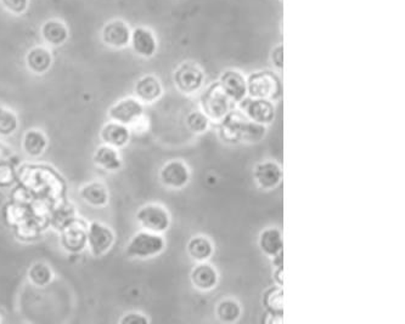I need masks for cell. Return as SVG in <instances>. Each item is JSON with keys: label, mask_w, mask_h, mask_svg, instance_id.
Instances as JSON below:
<instances>
[{"label": "cell", "mask_w": 405, "mask_h": 324, "mask_svg": "<svg viewBox=\"0 0 405 324\" xmlns=\"http://www.w3.org/2000/svg\"><path fill=\"white\" fill-rule=\"evenodd\" d=\"M26 64L31 72L36 74H44L50 69L53 64V55L50 50L44 46H36L28 51Z\"/></svg>", "instance_id": "21"}, {"label": "cell", "mask_w": 405, "mask_h": 324, "mask_svg": "<svg viewBox=\"0 0 405 324\" xmlns=\"http://www.w3.org/2000/svg\"><path fill=\"white\" fill-rule=\"evenodd\" d=\"M15 170L8 162H0V188H11L15 183Z\"/></svg>", "instance_id": "30"}, {"label": "cell", "mask_w": 405, "mask_h": 324, "mask_svg": "<svg viewBox=\"0 0 405 324\" xmlns=\"http://www.w3.org/2000/svg\"><path fill=\"white\" fill-rule=\"evenodd\" d=\"M166 249V239L161 233L142 230L135 233L125 248V255L132 259H150Z\"/></svg>", "instance_id": "3"}, {"label": "cell", "mask_w": 405, "mask_h": 324, "mask_svg": "<svg viewBox=\"0 0 405 324\" xmlns=\"http://www.w3.org/2000/svg\"><path fill=\"white\" fill-rule=\"evenodd\" d=\"M53 277H54V274L50 267L43 262H36L28 269V279L36 287L49 286L53 281Z\"/></svg>", "instance_id": "27"}, {"label": "cell", "mask_w": 405, "mask_h": 324, "mask_svg": "<svg viewBox=\"0 0 405 324\" xmlns=\"http://www.w3.org/2000/svg\"><path fill=\"white\" fill-rule=\"evenodd\" d=\"M219 84L234 104H240L247 96V84L244 74L236 69H228L219 78Z\"/></svg>", "instance_id": "13"}, {"label": "cell", "mask_w": 405, "mask_h": 324, "mask_svg": "<svg viewBox=\"0 0 405 324\" xmlns=\"http://www.w3.org/2000/svg\"><path fill=\"white\" fill-rule=\"evenodd\" d=\"M137 221L142 229L155 233H165L171 227V214L160 204H146L137 211Z\"/></svg>", "instance_id": "4"}, {"label": "cell", "mask_w": 405, "mask_h": 324, "mask_svg": "<svg viewBox=\"0 0 405 324\" xmlns=\"http://www.w3.org/2000/svg\"><path fill=\"white\" fill-rule=\"evenodd\" d=\"M130 44L137 55L150 59L156 54L158 43L151 29L146 27H137L132 32Z\"/></svg>", "instance_id": "14"}, {"label": "cell", "mask_w": 405, "mask_h": 324, "mask_svg": "<svg viewBox=\"0 0 405 324\" xmlns=\"http://www.w3.org/2000/svg\"><path fill=\"white\" fill-rule=\"evenodd\" d=\"M186 251L193 261L203 262L212 258L214 254V246L210 238L198 234L190 238L186 246Z\"/></svg>", "instance_id": "22"}, {"label": "cell", "mask_w": 405, "mask_h": 324, "mask_svg": "<svg viewBox=\"0 0 405 324\" xmlns=\"http://www.w3.org/2000/svg\"><path fill=\"white\" fill-rule=\"evenodd\" d=\"M121 324H148L150 323V320L146 315H144L143 312H138V311H132L123 315V317L120 320Z\"/></svg>", "instance_id": "32"}, {"label": "cell", "mask_w": 405, "mask_h": 324, "mask_svg": "<svg viewBox=\"0 0 405 324\" xmlns=\"http://www.w3.org/2000/svg\"><path fill=\"white\" fill-rule=\"evenodd\" d=\"M191 178L189 167L183 160L167 162L160 170V180L163 186L171 190H181L188 186Z\"/></svg>", "instance_id": "9"}, {"label": "cell", "mask_w": 405, "mask_h": 324, "mask_svg": "<svg viewBox=\"0 0 405 324\" xmlns=\"http://www.w3.org/2000/svg\"><path fill=\"white\" fill-rule=\"evenodd\" d=\"M254 178L258 188L264 191H272L282 181V170L277 162L264 160L254 167Z\"/></svg>", "instance_id": "11"}, {"label": "cell", "mask_w": 405, "mask_h": 324, "mask_svg": "<svg viewBox=\"0 0 405 324\" xmlns=\"http://www.w3.org/2000/svg\"><path fill=\"white\" fill-rule=\"evenodd\" d=\"M19 128V119L14 112L0 107V136H10Z\"/></svg>", "instance_id": "29"}, {"label": "cell", "mask_w": 405, "mask_h": 324, "mask_svg": "<svg viewBox=\"0 0 405 324\" xmlns=\"http://www.w3.org/2000/svg\"><path fill=\"white\" fill-rule=\"evenodd\" d=\"M190 279L193 287L201 290V292H210L218 286L219 281V274L211 264L207 261L198 262V265L193 267Z\"/></svg>", "instance_id": "15"}, {"label": "cell", "mask_w": 405, "mask_h": 324, "mask_svg": "<svg viewBox=\"0 0 405 324\" xmlns=\"http://www.w3.org/2000/svg\"><path fill=\"white\" fill-rule=\"evenodd\" d=\"M130 37H132L130 27L128 23L122 20H112L102 28V41L107 46L115 49H123L130 44Z\"/></svg>", "instance_id": "12"}, {"label": "cell", "mask_w": 405, "mask_h": 324, "mask_svg": "<svg viewBox=\"0 0 405 324\" xmlns=\"http://www.w3.org/2000/svg\"><path fill=\"white\" fill-rule=\"evenodd\" d=\"M88 226L78 221L71 220L69 224L61 229L60 243L64 251L69 253H79L87 247Z\"/></svg>", "instance_id": "10"}, {"label": "cell", "mask_w": 405, "mask_h": 324, "mask_svg": "<svg viewBox=\"0 0 405 324\" xmlns=\"http://www.w3.org/2000/svg\"><path fill=\"white\" fill-rule=\"evenodd\" d=\"M115 243V233L107 225L92 221L88 225L87 246L92 256L105 255Z\"/></svg>", "instance_id": "7"}, {"label": "cell", "mask_w": 405, "mask_h": 324, "mask_svg": "<svg viewBox=\"0 0 405 324\" xmlns=\"http://www.w3.org/2000/svg\"><path fill=\"white\" fill-rule=\"evenodd\" d=\"M238 105L246 118L264 127L270 125L277 115V108L274 102L266 100V99H254V97L246 96L244 100Z\"/></svg>", "instance_id": "6"}, {"label": "cell", "mask_w": 405, "mask_h": 324, "mask_svg": "<svg viewBox=\"0 0 405 324\" xmlns=\"http://www.w3.org/2000/svg\"><path fill=\"white\" fill-rule=\"evenodd\" d=\"M270 59H272V64H274L275 69H279V71L284 69V45L282 44H279L273 49Z\"/></svg>", "instance_id": "33"}, {"label": "cell", "mask_w": 405, "mask_h": 324, "mask_svg": "<svg viewBox=\"0 0 405 324\" xmlns=\"http://www.w3.org/2000/svg\"><path fill=\"white\" fill-rule=\"evenodd\" d=\"M247 96L254 99L277 101L282 95L280 78L272 71H258L246 78Z\"/></svg>", "instance_id": "2"}, {"label": "cell", "mask_w": 405, "mask_h": 324, "mask_svg": "<svg viewBox=\"0 0 405 324\" xmlns=\"http://www.w3.org/2000/svg\"><path fill=\"white\" fill-rule=\"evenodd\" d=\"M46 147H48V139H46V134L41 130L32 129L25 134L22 148L29 157L42 155L46 152Z\"/></svg>", "instance_id": "25"}, {"label": "cell", "mask_w": 405, "mask_h": 324, "mask_svg": "<svg viewBox=\"0 0 405 324\" xmlns=\"http://www.w3.org/2000/svg\"><path fill=\"white\" fill-rule=\"evenodd\" d=\"M263 309L268 315L282 318L284 316V289L282 286H273L263 293Z\"/></svg>", "instance_id": "23"}, {"label": "cell", "mask_w": 405, "mask_h": 324, "mask_svg": "<svg viewBox=\"0 0 405 324\" xmlns=\"http://www.w3.org/2000/svg\"><path fill=\"white\" fill-rule=\"evenodd\" d=\"M201 111L207 115L211 122H221L226 115L234 110L236 104L231 101V97L226 95L221 89V84L216 82L202 92L200 97Z\"/></svg>", "instance_id": "1"}, {"label": "cell", "mask_w": 405, "mask_h": 324, "mask_svg": "<svg viewBox=\"0 0 405 324\" xmlns=\"http://www.w3.org/2000/svg\"><path fill=\"white\" fill-rule=\"evenodd\" d=\"M144 115V105L137 97H125L109 110V118L125 125H133Z\"/></svg>", "instance_id": "8"}, {"label": "cell", "mask_w": 405, "mask_h": 324, "mask_svg": "<svg viewBox=\"0 0 405 324\" xmlns=\"http://www.w3.org/2000/svg\"><path fill=\"white\" fill-rule=\"evenodd\" d=\"M42 37L51 46H60L69 39V29L60 20H49L42 26Z\"/></svg>", "instance_id": "24"}, {"label": "cell", "mask_w": 405, "mask_h": 324, "mask_svg": "<svg viewBox=\"0 0 405 324\" xmlns=\"http://www.w3.org/2000/svg\"><path fill=\"white\" fill-rule=\"evenodd\" d=\"M205 72L198 64L193 62H184L180 64L178 69H175L173 80L175 87L181 94L185 95H193L205 84Z\"/></svg>", "instance_id": "5"}, {"label": "cell", "mask_w": 405, "mask_h": 324, "mask_svg": "<svg viewBox=\"0 0 405 324\" xmlns=\"http://www.w3.org/2000/svg\"><path fill=\"white\" fill-rule=\"evenodd\" d=\"M134 94L142 104H153L161 97L163 87L158 78L148 74L135 83Z\"/></svg>", "instance_id": "16"}, {"label": "cell", "mask_w": 405, "mask_h": 324, "mask_svg": "<svg viewBox=\"0 0 405 324\" xmlns=\"http://www.w3.org/2000/svg\"><path fill=\"white\" fill-rule=\"evenodd\" d=\"M242 309L234 299H224L216 306V316L223 323H235L240 320Z\"/></svg>", "instance_id": "26"}, {"label": "cell", "mask_w": 405, "mask_h": 324, "mask_svg": "<svg viewBox=\"0 0 405 324\" xmlns=\"http://www.w3.org/2000/svg\"><path fill=\"white\" fill-rule=\"evenodd\" d=\"M0 3L11 14L22 15L28 9L29 0H0Z\"/></svg>", "instance_id": "31"}, {"label": "cell", "mask_w": 405, "mask_h": 324, "mask_svg": "<svg viewBox=\"0 0 405 324\" xmlns=\"http://www.w3.org/2000/svg\"><path fill=\"white\" fill-rule=\"evenodd\" d=\"M92 160L99 168L110 171V173L118 171L122 168V158H121L118 150L115 147L105 145V143L97 147Z\"/></svg>", "instance_id": "19"}, {"label": "cell", "mask_w": 405, "mask_h": 324, "mask_svg": "<svg viewBox=\"0 0 405 324\" xmlns=\"http://www.w3.org/2000/svg\"><path fill=\"white\" fill-rule=\"evenodd\" d=\"M100 137L105 145L115 147L118 150L128 145L129 140H130V129L128 125L111 120L104 125Z\"/></svg>", "instance_id": "17"}, {"label": "cell", "mask_w": 405, "mask_h": 324, "mask_svg": "<svg viewBox=\"0 0 405 324\" xmlns=\"http://www.w3.org/2000/svg\"><path fill=\"white\" fill-rule=\"evenodd\" d=\"M79 195L87 204L94 206V208H102V206H107L109 199H110V193H109L107 186L102 183H97V181H92V183L84 185L83 188H81Z\"/></svg>", "instance_id": "20"}, {"label": "cell", "mask_w": 405, "mask_h": 324, "mask_svg": "<svg viewBox=\"0 0 405 324\" xmlns=\"http://www.w3.org/2000/svg\"><path fill=\"white\" fill-rule=\"evenodd\" d=\"M258 247L264 255L270 259L282 253L284 241L280 230L277 227H267L263 230L258 238Z\"/></svg>", "instance_id": "18"}, {"label": "cell", "mask_w": 405, "mask_h": 324, "mask_svg": "<svg viewBox=\"0 0 405 324\" xmlns=\"http://www.w3.org/2000/svg\"><path fill=\"white\" fill-rule=\"evenodd\" d=\"M185 124H186V128L189 129V132L195 135H201L207 132L211 125V120L203 113L202 111H193L186 115Z\"/></svg>", "instance_id": "28"}, {"label": "cell", "mask_w": 405, "mask_h": 324, "mask_svg": "<svg viewBox=\"0 0 405 324\" xmlns=\"http://www.w3.org/2000/svg\"><path fill=\"white\" fill-rule=\"evenodd\" d=\"M274 281H275V283L277 286L284 284V266L275 267V269H274Z\"/></svg>", "instance_id": "34"}]
</instances>
